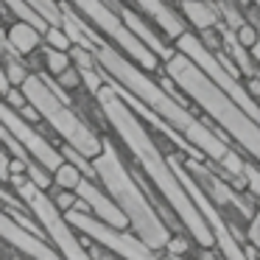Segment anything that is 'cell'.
Wrapping results in <instances>:
<instances>
[{
  "instance_id": "1",
  "label": "cell",
  "mask_w": 260,
  "mask_h": 260,
  "mask_svg": "<svg viewBox=\"0 0 260 260\" xmlns=\"http://www.w3.org/2000/svg\"><path fill=\"white\" fill-rule=\"evenodd\" d=\"M90 53L95 56L98 68L104 70L109 84H115L129 98H135L143 109H148L154 118H159L185 143H190L210 165H215L221 171V176H226L238 190L246 193V185H243V162H246V157H241L238 148H232V143L224 140L207 120L196 118L187 107V98L182 92H174L176 87L168 79H154V73L135 64L126 53H120L115 45H109L98 31L92 34Z\"/></svg>"
},
{
  "instance_id": "2",
  "label": "cell",
  "mask_w": 260,
  "mask_h": 260,
  "mask_svg": "<svg viewBox=\"0 0 260 260\" xmlns=\"http://www.w3.org/2000/svg\"><path fill=\"white\" fill-rule=\"evenodd\" d=\"M92 101H95L107 129L115 135L118 146H123L132 154V159H135L137 171L143 174V179L148 185H154L157 196L176 215L182 230L196 241V246H215L213 230L204 221V215L199 213V207L193 204L190 193L185 190V185L176 176V171L171 168L168 157L159 148V140L154 135V129L135 112V107L126 101L123 92L115 84H109V79H107V84L92 95Z\"/></svg>"
},
{
  "instance_id": "3",
  "label": "cell",
  "mask_w": 260,
  "mask_h": 260,
  "mask_svg": "<svg viewBox=\"0 0 260 260\" xmlns=\"http://www.w3.org/2000/svg\"><path fill=\"white\" fill-rule=\"evenodd\" d=\"M92 174L95 182L115 199L123 215L129 218V230L140 238L154 252H162L168 238L174 235L171 226H182L176 215L165 207L162 199L148 196V182L140 171H132L118 148V140L107 137L104 154L92 159Z\"/></svg>"
},
{
  "instance_id": "4",
  "label": "cell",
  "mask_w": 260,
  "mask_h": 260,
  "mask_svg": "<svg viewBox=\"0 0 260 260\" xmlns=\"http://www.w3.org/2000/svg\"><path fill=\"white\" fill-rule=\"evenodd\" d=\"M162 70H165V79H168L187 101L196 104V107L207 115L210 123L221 126L224 137L232 146H238L249 159H254V162L260 165V123L246 112V109L238 107L215 81H210L207 76H204L187 56H182V53H174V56L162 64Z\"/></svg>"
},
{
  "instance_id": "5",
  "label": "cell",
  "mask_w": 260,
  "mask_h": 260,
  "mask_svg": "<svg viewBox=\"0 0 260 260\" xmlns=\"http://www.w3.org/2000/svg\"><path fill=\"white\" fill-rule=\"evenodd\" d=\"M20 90L25 92V98H28L31 107L40 112L42 123L51 126V129L59 135V140H62L68 148H73L79 157H84L87 162H92L95 157L104 154L107 135H101V132H98L95 126L87 123L76 109H70V101L62 95V90H56L51 81L42 79V73L31 70Z\"/></svg>"
},
{
  "instance_id": "6",
  "label": "cell",
  "mask_w": 260,
  "mask_h": 260,
  "mask_svg": "<svg viewBox=\"0 0 260 260\" xmlns=\"http://www.w3.org/2000/svg\"><path fill=\"white\" fill-rule=\"evenodd\" d=\"M6 185L23 199V204L31 210L34 221L40 224L42 235L51 241V246L62 254V260H92L87 241H81V235L73 230V224L68 221V215L59 213V207L51 202V193L37 187L28 179V174H12L6 179Z\"/></svg>"
},
{
  "instance_id": "7",
  "label": "cell",
  "mask_w": 260,
  "mask_h": 260,
  "mask_svg": "<svg viewBox=\"0 0 260 260\" xmlns=\"http://www.w3.org/2000/svg\"><path fill=\"white\" fill-rule=\"evenodd\" d=\"M64 3H68L92 31H98L109 45H115L120 53H126V56L135 64H140L143 70L157 73V70L162 68V59H159L148 45H143V42L129 31V25L120 20V14L115 12V6H112V0H64Z\"/></svg>"
},
{
  "instance_id": "8",
  "label": "cell",
  "mask_w": 260,
  "mask_h": 260,
  "mask_svg": "<svg viewBox=\"0 0 260 260\" xmlns=\"http://www.w3.org/2000/svg\"><path fill=\"white\" fill-rule=\"evenodd\" d=\"M64 215H68V221L81 238L104 246L118 260H165L162 252H154L151 246H146L132 230H118L112 224H104L92 213H81V210H70Z\"/></svg>"
},
{
  "instance_id": "9",
  "label": "cell",
  "mask_w": 260,
  "mask_h": 260,
  "mask_svg": "<svg viewBox=\"0 0 260 260\" xmlns=\"http://www.w3.org/2000/svg\"><path fill=\"white\" fill-rule=\"evenodd\" d=\"M0 123L6 126L9 135H12L14 140L25 148V154H28L37 165H42L45 171H51V174H53V171L64 162L62 146H59V143H51L40 129H37V126H31L28 120H25L17 109L9 107L3 98H0Z\"/></svg>"
},
{
  "instance_id": "10",
  "label": "cell",
  "mask_w": 260,
  "mask_h": 260,
  "mask_svg": "<svg viewBox=\"0 0 260 260\" xmlns=\"http://www.w3.org/2000/svg\"><path fill=\"white\" fill-rule=\"evenodd\" d=\"M76 193H79V199L90 207V213L95 215V218H101L104 224H112V226H118V230H129V218L123 215V210L115 204V199L109 196L95 179L84 176Z\"/></svg>"
},
{
  "instance_id": "11",
  "label": "cell",
  "mask_w": 260,
  "mask_h": 260,
  "mask_svg": "<svg viewBox=\"0 0 260 260\" xmlns=\"http://www.w3.org/2000/svg\"><path fill=\"white\" fill-rule=\"evenodd\" d=\"M6 48L9 56L31 59L37 51L45 48V31H40L28 20H12V23H6Z\"/></svg>"
},
{
  "instance_id": "12",
  "label": "cell",
  "mask_w": 260,
  "mask_h": 260,
  "mask_svg": "<svg viewBox=\"0 0 260 260\" xmlns=\"http://www.w3.org/2000/svg\"><path fill=\"white\" fill-rule=\"evenodd\" d=\"M176 12H179L182 23L187 25V31H193V34L221 28V20H224L218 6H213L210 0H179Z\"/></svg>"
},
{
  "instance_id": "13",
  "label": "cell",
  "mask_w": 260,
  "mask_h": 260,
  "mask_svg": "<svg viewBox=\"0 0 260 260\" xmlns=\"http://www.w3.org/2000/svg\"><path fill=\"white\" fill-rule=\"evenodd\" d=\"M31 59H40V64H42V70H45L48 76H51L53 81L59 79V76L64 73V70H70L73 68V56H70L68 51H56V48H42V51H37Z\"/></svg>"
},
{
  "instance_id": "14",
  "label": "cell",
  "mask_w": 260,
  "mask_h": 260,
  "mask_svg": "<svg viewBox=\"0 0 260 260\" xmlns=\"http://www.w3.org/2000/svg\"><path fill=\"white\" fill-rule=\"evenodd\" d=\"M81 179H84V171L76 162L64 159L56 171H53V187H62V190H79Z\"/></svg>"
},
{
  "instance_id": "15",
  "label": "cell",
  "mask_w": 260,
  "mask_h": 260,
  "mask_svg": "<svg viewBox=\"0 0 260 260\" xmlns=\"http://www.w3.org/2000/svg\"><path fill=\"white\" fill-rule=\"evenodd\" d=\"M193 249H196V241H193L185 230H176L174 235L168 238L162 254H168V257H185L187 260V257H193Z\"/></svg>"
},
{
  "instance_id": "16",
  "label": "cell",
  "mask_w": 260,
  "mask_h": 260,
  "mask_svg": "<svg viewBox=\"0 0 260 260\" xmlns=\"http://www.w3.org/2000/svg\"><path fill=\"white\" fill-rule=\"evenodd\" d=\"M3 73H6L9 87H23V81L28 79V73H31V70L25 68V59L6 56V59H3Z\"/></svg>"
},
{
  "instance_id": "17",
  "label": "cell",
  "mask_w": 260,
  "mask_h": 260,
  "mask_svg": "<svg viewBox=\"0 0 260 260\" xmlns=\"http://www.w3.org/2000/svg\"><path fill=\"white\" fill-rule=\"evenodd\" d=\"M232 37H235V42L243 48V51H252L254 45H260V31H257V25L249 23V20L238 25V28L232 31Z\"/></svg>"
},
{
  "instance_id": "18",
  "label": "cell",
  "mask_w": 260,
  "mask_h": 260,
  "mask_svg": "<svg viewBox=\"0 0 260 260\" xmlns=\"http://www.w3.org/2000/svg\"><path fill=\"white\" fill-rule=\"evenodd\" d=\"M243 185H246V193L260 204V165L254 159H246L243 162Z\"/></svg>"
},
{
  "instance_id": "19",
  "label": "cell",
  "mask_w": 260,
  "mask_h": 260,
  "mask_svg": "<svg viewBox=\"0 0 260 260\" xmlns=\"http://www.w3.org/2000/svg\"><path fill=\"white\" fill-rule=\"evenodd\" d=\"M56 87H59L62 92H68V95H76V92L84 87V76H81V70L73 64V68L64 70V73L56 79Z\"/></svg>"
},
{
  "instance_id": "20",
  "label": "cell",
  "mask_w": 260,
  "mask_h": 260,
  "mask_svg": "<svg viewBox=\"0 0 260 260\" xmlns=\"http://www.w3.org/2000/svg\"><path fill=\"white\" fill-rule=\"evenodd\" d=\"M51 202L59 207V213H70V210H76V204H79V193L76 190H62V187H51Z\"/></svg>"
},
{
  "instance_id": "21",
  "label": "cell",
  "mask_w": 260,
  "mask_h": 260,
  "mask_svg": "<svg viewBox=\"0 0 260 260\" xmlns=\"http://www.w3.org/2000/svg\"><path fill=\"white\" fill-rule=\"evenodd\" d=\"M45 45L48 48H56V51H73V40H70V34L64 28H48L45 31Z\"/></svg>"
},
{
  "instance_id": "22",
  "label": "cell",
  "mask_w": 260,
  "mask_h": 260,
  "mask_svg": "<svg viewBox=\"0 0 260 260\" xmlns=\"http://www.w3.org/2000/svg\"><path fill=\"white\" fill-rule=\"evenodd\" d=\"M243 238H246V246H252L254 252H260V204H257V210L252 213L249 224L243 226Z\"/></svg>"
},
{
  "instance_id": "23",
  "label": "cell",
  "mask_w": 260,
  "mask_h": 260,
  "mask_svg": "<svg viewBox=\"0 0 260 260\" xmlns=\"http://www.w3.org/2000/svg\"><path fill=\"white\" fill-rule=\"evenodd\" d=\"M3 101H6L12 109H23L25 104H28V98H25V92L20 90V87H9V92L3 95Z\"/></svg>"
},
{
  "instance_id": "24",
  "label": "cell",
  "mask_w": 260,
  "mask_h": 260,
  "mask_svg": "<svg viewBox=\"0 0 260 260\" xmlns=\"http://www.w3.org/2000/svg\"><path fill=\"white\" fill-rule=\"evenodd\" d=\"M193 260H224L218 246H196L193 249Z\"/></svg>"
},
{
  "instance_id": "25",
  "label": "cell",
  "mask_w": 260,
  "mask_h": 260,
  "mask_svg": "<svg viewBox=\"0 0 260 260\" xmlns=\"http://www.w3.org/2000/svg\"><path fill=\"white\" fill-rule=\"evenodd\" d=\"M243 87H246L249 98H252L254 104H260V73H257V76H249V79H243Z\"/></svg>"
},
{
  "instance_id": "26",
  "label": "cell",
  "mask_w": 260,
  "mask_h": 260,
  "mask_svg": "<svg viewBox=\"0 0 260 260\" xmlns=\"http://www.w3.org/2000/svg\"><path fill=\"white\" fill-rule=\"evenodd\" d=\"M9 162H12V154L6 151V148L0 146V182L9 179Z\"/></svg>"
},
{
  "instance_id": "27",
  "label": "cell",
  "mask_w": 260,
  "mask_h": 260,
  "mask_svg": "<svg viewBox=\"0 0 260 260\" xmlns=\"http://www.w3.org/2000/svg\"><path fill=\"white\" fill-rule=\"evenodd\" d=\"M17 112H20V115H23V118H25V120H28V123H31V126H37V123H42V118H40V112H37V109H34V107H31V104H25V107H23V109H17Z\"/></svg>"
},
{
  "instance_id": "28",
  "label": "cell",
  "mask_w": 260,
  "mask_h": 260,
  "mask_svg": "<svg viewBox=\"0 0 260 260\" xmlns=\"http://www.w3.org/2000/svg\"><path fill=\"white\" fill-rule=\"evenodd\" d=\"M252 59L257 62V68H260V45H254V48H252Z\"/></svg>"
},
{
  "instance_id": "29",
  "label": "cell",
  "mask_w": 260,
  "mask_h": 260,
  "mask_svg": "<svg viewBox=\"0 0 260 260\" xmlns=\"http://www.w3.org/2000/svg\"><path fill=\"white\" fill-rule=\"evenodd\" d=\"M0 260H3V257H0Z\"/></svg>"
}]
</instances>
